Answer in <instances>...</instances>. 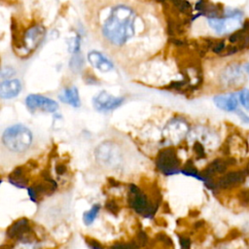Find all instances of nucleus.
<instances>
[{
  "label": "nucleus",
  "mask_w": 249,
  "mask_h": 249,
  "mask_svg": "<svg viewBox=\"0 0 249 249\" xmlns=\"http://www.w3.org/2000/svg\"><path fill=\"white\" fill-rule=\"evenodd\" d=\"M46 35V30L41 24H33L29 26L20 37H18L15 42L14 46L18 50L22 51L26 53L35 51L40 44L43 42Z\"/></svg>",
  "instance_id": "4"
},
{
  "label": "nucleus",
  "mask_w": 249,
  "mask_h": 249,
  "mask_svg": "<svg viewBox=\"0 0 249 249\" xmlns=\"http://www.w3.org/2000/svg\"><path fill=\"white\" fill-rule=\"evenodd\" d=\"M82 65H83V58H82L80 53L73 54V56L71 58V61H70V68L73 71L77 72L81 69Z\"/></svg>",
  "instance_id": "24"
},
{
  "label": "nucleus",
  "mask_w": 249,
  "mask_h": 249,
  "mask_svg": "<svg viewBox=\"0 0 249 249\" xmlns=\"http://www.w3.org/2000/svg\"><path fill=\"white\" fill-rule=\"evenodd\" d=\"M86 240V243L88 244V246L90 248V249H105L103 247V245L96 239L94 238H91V237H86L85 238Z\"/></svg>",
  "instance_id": "30"
},
{
  "label": "nucleus",
  "mask_w": 249,
  "mask_h": 249,
  "mask_svg": "<svg viewBox=\"0 0 249 249\" xmlns=\"http://www.w3.org/2000/svg\"><path fill=\"white\" fill-rule=\"evenodd\" d=\"M156 166L164 175H174L181 171L180 159L173 147H165L156 157Z\"/></svg>",
  "instance_id": "5"
},
{
  "label": "nucleus",
  "mask_w": 249,
  "mask_h": 249,
  "mask_svg": "<svg viewBox=\"0 0 249 249\" xmlns=\"http://www.w3.org/2000/svg\"><path fill=\"white\" fill-rule=\"evenodd\" d=\"M188 131V124L181 119H172L166 124L163 129L164 136L166 138H173L174 133L176 132L177 137H183V135Z\"/></svg>",
  "instance_id": "19"
},
{
  "label": "nucleus",
  "mask_w": 249,
  "mask_h": 249,
  "mask_svg": "<svg viewBox=\"0 0 249 249\" xmlns=\"http://www.w3.org/2000/svg\"><path fill=\"white\" fill-rule=\"evenodd\" d=\"M194 152H195L196 158H198V159L205 158L204 146H203L202 143H200L199 141H196V142L194 143Z\"/></svg>",
  "instance_id": "29"
},
{
  "label": "nucleus",
  "mask_w": 249,
  "mask_h": 249,
  "mask_svg": "<svg viewBox=\"0 0 249 249\" xmlns=\"http://www.w3.org/2000/svg\"><path fill=\"white\" fill-rule=\"evenodd\" d=\"M245 68H246V71L249 73V63H247L246 64V66H245Z\"/></svg>",
  "instance_id": "36"
},
{
  "label": "nucleus",
  "mask_w": 249,
  "mask_h": 249,
  "mask_svg": "<svg viewBox=\"0 0 249 249\" xmlns=\"http://www.w3.org/2000/svg\"><path fill=\"white\" fill-rule=\"evenodd\" d=\"M25 104L26 107L32 112L40 110L43 112L53 113L58 108V105L54 100L40 94H29L25 98Z\"/></svg>",
  "instance_id": "9"
},
{
  "label": "nucleus",
  "mask_w": 249,
  "mask_h": 249,
  "mask_svg": "<svg viewBox=\"0 0 249 249\" xmlns=\"http://www.w3.org/2000/svg\"><path fill=\"white\" fill-rule=\"evenodd\" d=\"M226 21L227 18H207V22L209 26L217 33H224L226 30Z\"/></svg>",
  "instance_id": "22"
},
{
  "label": "nucleus",
  "mask_w": 249,
  "mask_h": 249,
  "mask_svg": "<svg viewBox=\"0 0 249 249\" xmlns=\"http://www.w3.org/2000/svg\"><path fill=\"white\" fill-rule=\"evenodd\" d=\"M228 41L229 44L236 47L238 52L249 49V18L243 21L240 28L229 35Z\"/></svg>",
  "instance_id": "13"
},
{
  "label": "nucleus",
  "mask_w": 249,
  "mask_h": 249,
  "mask_svg": "<svg viewBox=\"0 0 249 249\" xmlns=\"http://www.w3.org/2000/svg\"><path fill=\"white\" fill-rule=\"evenodd\" d=\"M110 249H139V246L134 242V241H130V242H116L114 243Z\"/></svg>",
  "instance_id": "25"
},
{
  "label": "nucleus",
  "mask_w": 249,
  "mask_h": 249,
  "mask_svg": "<svg viewBox=\"0 0 249 249\" xmlns=\"http://www.w3.org/2000/svg\"><path fill=\"white\" fill-rule=\"evenodd\" d=\"M95 157L99 163L116 167L122 161V153L117 144L112 141L102 142L95 150Z\"/></svg>",
  "instance_id": "7"
},
{
  "label": "nucleus",
  "mask_w": 249,
  "mask_h": 249,
  "mask_svg": "<svg viewBox=\"0 0 249 249\" xmlns=\"http://www.w3.org/2000/svg\"><path fill=\"white\" fill-rule=\"evenodd\" d=\"M213 101L215 105L226 112H235L237 110L238 102L235 94L226 93L214 96Z\"/></svg>",
  "instance_id": "17"
},
{
  "label": "nucleus",
  "mask_w": 249,
  "mask_h": 249,
  "mask_svg": "<svg viewBox=\"0 0 249 249\" xmlns=\"http://www.w3.org/2000/svg\"><path fill=\"white\" fill-rule=\"evenodd\" d=\"M180 172L183 173V174L186 175V176L195 177V178H196V179H198V180H200V181H203L204 183L206 182V179L202 176V174H200V173L197 171V169H196V166L194 165L192 160H189L186 162V164L184 165V167L181 169Z\"/></svg>",
  "instance_id": "21"
},
{
  "label": "nucleus",
  "mask_w": 249,
  "mask_h": 249,
  "mask_svg": "<svg viewBox=\"0 0 249 249\" xmlns=\"http://www.w3.org/2000/svg\"><path fill=\"white\" fill-rule=\"evenodd\" d=\"M105 208L107 209L108 212H110L111 214H113L115 216H117L118 213L120 212V206H119L118 202L114 198L108 199L105 202Z\"/></svg>",
  "instance_id": "26"
},
{
  "label": "nucleus",
  "mask_w": 249,
  "mask_h": 249,
  "mask_svg": "<svg viewBox=\"0 0 249 249\" xmlns=\"http://www.w3.org/2000/svg\"><path fill=\"white\" fill-rule=\"evenodd\" d=\"M28 168L26 165H19L16 167L8 176V181L13 186L18 189H26L28 186Z\"/></svg>",
  "instance_id": "15"
},
{
  "label": "nucleus",
  "mask_w": 249,
  "mask_h": 249,
  "mask_svg": "<svg viewBox=\"0 0 249 249\" xmlns=\"http://www.w3.org/2000/svg\"><path fill=\"white\" fill-rule=\"evenodd\" d=\"M127 203L133 211L145 218H152L157 212L160 204L150 200L146 193L135 184H130L128 186Z\"/></svg>",
  "instance_id": "3"
},
{
  "label": "nucleus",
  "mask_w": 249,
  "mask_h": 249,
  "mask_svg": "<svg viewBox=\"0 0 249 249\" xmlns=\"http://www.w3.org/2000/svg\"><path fill=\"white\" fill-rule=\"evenodd\" d=\"M66 170H67V168H66V165H65L64 163L59 162V163H57V164L55 165V172H56V174L59 175V176L65 174V173H66Z\"/></svg>",
  "instance_id": "33"
},
{
  "label": "nucleus",
  "mask_w": 249,
  "mask_h": 249,
  "mask_svg": "<svg viewBox=\"0 0 249 249\" xmlns=\"http://www.w3.org/2000/svg\"><path fill=\"white\" fill-rule=\"evenodd\" d=\"M239 101L242 107L249 112V89H243L239 92Z\"/></svg>",
  "instance_id": "27"
},
{
  "label": "nucleus",
  "mask_w": 249,
  "mask_h": 249,
  "mask_svg": "<svg viewBox=\"0 0 249 249\" xmlns=\"http://www.w3.org/2000/svg\"><path fill=\"white\" fill-rule=\"evenodd\" d=\"M139 247H142V246H145L147 243H148V236L146 234L145 231H140L136 233V237H135V240H133Z\"/></svg>",
  "instance_id": "28"
},
{
  "label": "nucleus",
  "mask_w": 249,
  "mask_h": 249,
  "mask_svg": "<svg viewBox=\"0 0 249 249\" xmlns=\"http://www.w3.org/2000/svg\"><path fill=\"white\" fill-rule=\"evenodd\" d=\"M135 12L128 6L120 4L112 8L102 25V35L114 46L124 45L135 33Z\"/></svg>",
  "instance_id": "1"
},
{
  "label": "nucleus",
  "mask_w": 249,
  "mask_h": 249,
  "mask_svg": "<svg viewBox=\"0 0 249 249\" xmlns=\"http://www.w3.org/2000/svg\"><path fill=\"white\" fill-rule=\"evenodd\" d=\"M21 89V84L18 79L4 80L0 82V97L10 99L16 97Z\"/></svg>",
  "instance_id": "18"
},
{
  "label": "nucleus",
  "mask_w": 249,
  "mask_h": 249,
  "mask_svg": "<svg viewBox=\"0 0 249 249\" xmlns=\"http://www.w3.org/2000/svg\"><path fill=\"white\" fill-rule=\"evenodd\" d=\"M245 80L244 73L241 70L238 64H231L225 67V69L221 72L220 75V82L227 88L236 87L242 84Z\"/></svg>",
  "instance_id": "11"
},
{
  "label": "nucleus",
  "mask_w": 249,
  "mask_h": 249,
  "mask_svg": "<svg viewBox=\"0 0 249 249\" xmlns=\"http://www.w3.org/2000/svg\"><path fill=\"white\" fill-rule=\"evenodd\" d=\"M88 60L91 66L101 72H108L113 69V63L104 54L99 52L91 51L88 53Z\"/></svg>",
  "instance_id": "16"
},
{
  "label": "nucleus",
  "mask_w": 249,
  "mask_h": 249,
  "mask_svg": "<svg viewBox=\"0 0 249 249\" xmlns=\"http://www.w3.org/2000/svg\"><path fill=\"white\" fill-rule=\"evenodd\" d=\"M6 236L10 240L22 243L34 242L36 239L30 222L25 217L19 218L10 225L6 231Z\"/></svg>",
  "instance_id": "6"
},
{
  "label": "nucleus",
  "mask_w": 249,
  "mask_h": 249,
  "mask_svg": "<svg viewBox=\"0 0 249 249\" xmlns=\"http://www.w3.org/2000/svg\"><path fill=\"white\" fill-rule=\"evenodd\" d=\"M246 173L244 170L229 171L223 174L217 181L216 187L220 189H230L240 185L245 181Z\"/></svg>",
  "instance_id": "14"
},
{
  "label": "nucleus",
  "mask_w": 249,
  "mask_h": 249,
  "mask_svg": "<svg viewBox=\"0 0 249 249\" xmlns=\"http://www.w3.org/2000/svg\"><path fill=\"white\" fill-rule=\"evenodd\" d=\"M58 97L62 102L70 104L72 107H80L81 105L78 89L74 86L63 89Z\"/></svg>",
  "instance_id": "20"
},
{
  "label": "nucleus",
  "mask_w": 249,
  "mask_h": 249,
  "mask_svg": "<svg viewBox=\"0 0 249 249\" xmlns=\"http://www.w3.org/2000/svg\"><path fill=\"white\" fill-rule=\"evenodd\" d=\"M179 243L181 249H190L191 248V240L188 236L179 235Z\"/></svg>",
  "instance_id": "31"
},
{
  "label": "nucleus",
  "mask_w": 249,
  "mask_h": 249,
  "mask_svg": "<svg viewBox=\"0 0 249 249\" xmlns=\"http://www.w3.org/2000/svg\"><path fill=\"white\" fill-rule=\"evenodd\" d=\"M235 160L232 158H228V159H223V158H218L213 160L201 172L202 176L206 179L205 184H208L209 188H213L214 184L211 181V177L216 175V174H222L226 173V170L230 165L234 164Z\"/></svg>",
  "instance_id": "8"
},
{
  "label": "nucleus",
  "mask_w": 249,
  "mask_h": 249,
  "mask_svg": "<svg viewBox=\"0 0 249 249\" xmlns=\"http://www.w3.org/2000/svg\"><path fill=\"white\" fill-rule=\"evenodd\" d=\"M236 114L238 115V117L241 119V121H243L244 123H246V124H249V117L245 114V113H243L242 111H239V110H236Z\"/></svg>",
  "instance_id": "34"
},
{
  "label": "nucleus",
  "mask_w": 249,
  "mask_h": 249,
  "mask_svg": "<svg viewBox=\"0 0 249 249\" xmlns=\"http://www.w3.org/2000/svg\"><path fill=\"white\" fill-rule=\"evenodd\" d=\"M1 141L8 151L16 154H21L30 148L33 141V135L28 127L23 124H17L4 130Z\"/></svg>",
  "instance_id": "2"
},
{
  "label": "nucleus",
  "mask_w": 249,
  "mask_h": 249,
  "mask_svg": "<svg viewBox=\"0 0 249 249\" xmlns=\"http://www.w3.org/2000/svg\"><path fill=\"white\" fill-rule=\"evenodd\" d=\"M238 195L242 203H249V190H242Z\"/></svg>",
  "instance_id": "32"
},
{
  "label": "nucleus",
  "mask_w": 249,
  "mask_h": 249,
  "mask_svg": "<svg viewBox=\"0 0 249 249\" xmlns=\"http://www.w3.org/2000/svg\"><path fill=\"white\" fill-rule=\"evenodd\" d=\"M57 189V183L55 181L49 182L42 178L35 181L31 186H28L26 188L29 198L35 202L38 203L39 197L41 196H50Z\"/></svg>",
  "instance_id": "10"
},
{
  "label": "nucleus",
  "mask_w": 249,
  "mask_h": 249,
  "mask_svg": "<svg viewBox=\"0 0 249 249\" xmlns=\"http://www.w3.org/2000/svg\"><path fill=\"white\" fill-rule=\"evenodd\" d=\"M99 209H100L99 204H93L89 210L84 212L83 221L86 226H89L93 223V221L95 220V218L99 212Z\"/></svg>",
  "instance_id": "23"
},
{
  "label": "nucleus",
  "mask_w": 249,
  "mask_h": 249,
  "mask_svg": "<svg viewBox=\"0 0 249 249\" xmlns=\"http://www.w3.org/2000/svg\"><path fill=\"white\" fill-rule=\"evenodd\" d=\"M109 183H110V185L113 186V187H118V186L120 185V182L116 181V180L113 179V178H109Z\"/></svg>",
  "instance_id": "35"
},
{
  "label": "nucleus",
  "mask_w": 249,
  "mask_h": 249,
  "mask_svg": "<svg viewBox=\"0 0 249 249\" xmlns=\"http://www.w3.org/2000/svg\"><path fill=\"white\" fill-rule=\"evenodd\" d=\"M124 97H118L114 96L107 91H100L98 94H96L92 100L93 107L95 110L99 112H107L112 111L116 108H118L122 103L124 102Z\"/></svg>",
  "instance_id": "12"
}]
</instances>
